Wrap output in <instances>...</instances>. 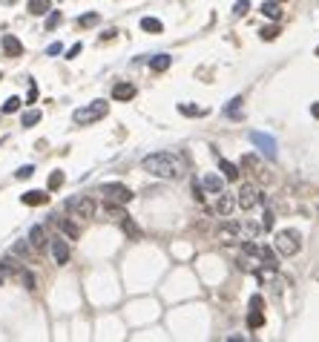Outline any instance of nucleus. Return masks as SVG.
<instances>
[{
  "label": "nucleus",
  "mask_w": 319,
  "mask_h": 342,
  "mask_svg": "<svg viewBox=\"0 0 319 342\" xmlns=\"http://www.w3.org/2000/svg\"><path fill=\"white\" fill-rule=\"evenodd\" d=\"M49 250H52L55 265H66V262H69V239H66L64 233L55 236V239H49Z\"/></svg>",
  "instance_id": "1a4fd4ad"
},
{
  "label": "nucleus",
  "mask_w": 319,
  "mask_h": 342,
  "mask_svg": "<svg viewBox=\"0 0 319 342\" xmlns=\"http://www.w3.org/2000/svg\"><path fill=\"white\" fill-rule=\"evenodd\" d=\"M193 196H196V202H204V187H202V182H196V178H193Z\"/></svg>",
  "instance_id": "e433bc0d"
},
{
  "label": "nucleus",
  "mask_w": 319,
  "mask_h": 342,
  "mask_svg": "<svg viewBox=\"0 0 319 342\" xmlns=\"http://www.w3.org/2000/svg\"><path fill=\"white\" fill-rule=\"evenodd\" d=\"M0 49H3L6 58H17V55H23V44L17 41L15 35H3V37H0Z\"/></svg>",
  "instance_id": "f8f14e48"
},
{
  "label": "nucleus",
  "mask_w": 319,
  "mask_h": 342,
  "mask_svg": "<svg viewBox=\"0 0 319 342\" xmlns=\"http://www.w3.org/2000/svg\"><path fill=\"white\" fill-rule=\"evenodd\" d=\"M141 29L144 32H164V23L155 21V17H144V21H141Z\"/></svg>",
  "instance_id": "cd10ccee"
},
{
  "label": "nucleus",
  "mask_w": 319,
  "mask_h": 342,
  "mask_svg": "<svg viewBox=\"0 0 319 342\" xmlns=\"http://www.w3.org/2000/svg\"><path fill=\"white\" fill-rule=\"evenodd\" d=\"M21 285L26 288V291H35V288H37L35 273H32V270H21Z\"/></svg>",
  "instance_id": "a878e982"
},
{
  "label": "nucleus",
  "mask_w": 319,
  "mask_h": 342,
  "mask_svg": "<svg viewBox=\"0 0 319 342\" xmlns=\"http://www.w3.org/2000/svg\"><path fill=\"white\" fill-rule=\"evenodd\" d=\"M112 98L115 101H132L135 98V87H132L130 81H118L115 87H112Z\"/></svg>",
  "instance_id": "4468645a"
},
{
  "label": "nucleus",
  "mask_w": 319,
  "mask_h": 342,
  "mask_svg": "<svg viewBox=\"0 0 319 342\" xmlns=\"http://www.w3.org/2000/svg\"><path fill=\"white\" fill-rule=\"evenodd\" d=\"M239 109H242V98H233V101L225 107V115H230V118H242Z\"/></svg>",
  "instance_id": "c85d7f7f"
},
{
  "label": "nucleus",
  "mask_w": 319,
  "mask_h": 342,
  "mask_svg": "<svg viewBox=\"0 0 319 342\" xmlns=\"http://www.w3.org/2000/svg\"><path fill=\"white\" fill-rule=\"evenodd\" d=\"M202 187L207 190V193H213V196H218V193L225 190V178H218L216 173H207V175L202 178Z\"/></svg>",
  "instance_id": "f3484780"
},
{
  "label": "nucleus",
  "mask_w": 319,
  "mask_h": 342,
  "mask_svg": "<svg viewBox=\"0 0 319 342\" xmlns=\"http://www.w3.org/2000/svg\"><path fill=\"white\" fill-rule=\"evenodd\" d=\"M259 35H262V41H276L279 37V26H265Z\"/></svg>",
  "instance_id": "473e14b6"
},
{
  "label": "nucleus",
  "mask_w": 319,
  "mask_h": 342,
  "mask_svg": "<svg viewBox=\"0 0 319 342\" xmlns=\"http://www.w3.org/2000/svg\"><path fill=\"white\" fill-rule=\"evenodd\" d=\"M107 112H109V104L107 101H92V104H87V107H78L72 112V121L78 127H89V124H95V121H101V118H107Z\"/></svg>",
  "instance_id": "7ed1b4c3"
},
{
  "label": "nucleus",
  "mask_w": 319,
  "mask_h": 342,
  "mask_svg": "<svg viewBox=\"0 0 319 342\" xmlns=\"http://www.w3.org/2000/svg\"><path fill=\"white\" fill-rule=\"evenodd\" d=\"M21 98H17V95H12V98H9L6 104H3V112H6V115H12V112H17V109H21Z\"/></svg>",
  "instance_id": "7c9ffc66"
},
{
  "label": "nucleus",
  "mask_w": 319,
  "mask_h": 342,
  "mask_svg": "<svg viewBox=\"0 0 319 342\" xmlns=\"http://www.w3.org/2000/svg\"><path fill=\"white\" fill-rule=\"evenodd\" d=\"M262 15L270 17V21H279V17H282V6H279V0H268V3H262Z\"/></svg>",
  "instance_id": "aec40b11"
},
{
  "label": "nucleus",
  "mask_w": 319,
  "mask_h": 342,
  "mask_svg": "<svg viewBox=\"0 0 319 342\" xmlns=\"http://www.w3.org/2000/svg\"><path fill=\"white\" fill-rule=\"evenodd\" d=\"M273 250L279 256H296L299 250H302V233L299 230H293V227H285V230H279V233L273 236Z\"/></svg>",
  "instance_id": "f03ea898"
},
{
  "label": "nucleus",
  "mask_w": 319,
  "mask_h": 342,
  "mask_svg": "<svg viewBox=\"0 0 319 342\" xmlns=\"http://www.w3.org/2000/svg\"><path fill=\"white\" fill-rule=\"evenodd\" d=\"M262 202H265V196L259 193L256 184H242V190L236 193V207H242V210H253Z\"/></svg>",
  "instance_id": "20e7f679"
},
{
  "label": "nucleus",
  "mask_w": 319,
  "mask_h": 342,
  "mask_svg": "<svg viewBox=\"0 0 319 342\" xmlns=\"http://www.w3.org/2000/svg\"><path fill=\"white\" fill-rule=\"evenodd\" d=\"M61 49H64V46H61V44H52L49 49H46V55H61Z\"/></svg>",
  "instance_id": "79ce46f5"
},
{
  "label": "nucleus",
  "mask_w": 319,
  "mask_h": 342,
  "mask_svg": "<svg viewBox=\"0 0 319 342\" xmlns=\"http://www.w3.org/2000/svg\"><path fill=\"white\" fill-rule=\"evenodd\" d=\"M250 141H253V147L265 158L276 161V138L273 135H268V132H250Z\"/></svg>",
  "instance_id": "6e6552de"
},
{
  "label": "nucleus",
  "mask_w": 319,
  "mask_h": 342,
  "mask_svg": "<svg viewBox=\"0 0 319 342\" xmlns=\"http://www.w3.org/2000/svg\"><path fill=\"white\" fill-rule=\"evenodd\" d=\"M218 242L222 245H242L245 242V227L239 222H225L218 227Z\"/></svg>",
  "instance_id": "0eeeda50"
},
{
  "label": "nucleus",
  "mask_w": 319,
  "mask_h": 342,
  "mask_svg": "<svg viewBox=\"0 0 319 342\" xmlns=\"http://www.w3.org/2000/svg\"><path fill=\"white\" fill-rule=\"evenodd\" d=\"M118 225H121V230L127 236H130V239H141V227L135 225V222H132V216H124L121 222H118Z\"/></svg>",
  "instance_id": "6ab92c4d"
},
{
  "label": "nucleus",
  "mask_w": 319,
  "mask_h": 342,
  "mask_svg": "<svg viewBox=\"0 0 319 342\" xmlns=\"http://www.w3.org/2000/svg\"><path fill=\"white\" fill-rule=\"evenodd\" d=\"M233 210H236V196L227 193V190H222V193H218V202H216V213L218 216H230Z\"/></svg>",
  "instance_id": "ddd939ff"
},
{
  "label": "nucleus",
  "mask_w": 319,
  "mask_h": 342,
  "mask_svg": "<svg viewBox=\"0 0 319 342\" xmlns=\"http://www.w3.org/2000/svg\"><path fill=\"white\" fill-rule=\"evenodd\" d=\"M78 23H81V26H95V23H98V15H95V12H89V15H81Z\"/></svg>",
  "instance_id": "c9c22d12"
},
{
  "label": "nucleus",
  "mask_w": 319,
  "mask_h": 342,
  "mask_svg": "<svg viewBox=\"0 0 319 342\" xmlns=\"http://www.w3.org/2000/svg\"><path fill=\"white\" fill-rule=\"evenodd\" d=\"M41 118H44V115H41V109H29V112H23L21 124H23V127H35Z\"/></svg>",
  "instance_id": "393cba45"
},
{
  "label": "nucleus",
  "mask_w": 319,
  "mask_h": 342,
  "mask_svg": "<svg viewBox=\"0 0 319 342\" xmlns=\"http://www.w3.org/2000/svg\"><path fill=\"white\" fill-rule=\"evenodd\" d=\"M265 325V313L262 311H250L247 313V328H250V331H256V328H262Z\"/></svg>",
  "instance_id": "b1692460"
},
{
  "label": "nucleus",
  "mask_w": 319,
  "mask_h": 342,
  "mask_svg": "<svg viewBox=\"0 0 319 342\" xmlns=\"http://www.w3.org/2000/svg\"><path fill=\"white\" fill-rule=\"evenodd\" d=\"M311 115L319 121V101H316V104H311Z\"/></svg>",
  "instance_id": "c03bdc74"
},
{
  "label": "nucleus",
  "mask_w": 319,
  "mask_h": 342,
  "mask_svg": "<svg viewBox=\"0 0 319 342\" xmlns=\"http://www.w3.org/2000/svg\"><path fill=\"white\" fill-rule=\"evenodd\" d=\"M144 173L155 175V178H182L184 175V161L173 153H150L144 161H141Z\"/></svg>",
  "instance_id": "f257e3e1"
},
{
  "label": "nucleus",
  "mask_w": 319,
  "mask_h": 342,
  "mask_svg": "<svg viewBox=\"0 0 319 342\" xmlns=\"http://www.w3.org/2000/svg\"><path fill=\"white\" fill-rule=\"evenodd\" d=\"M242 170H247V173H256L259 175L262 173V164H259V158H256V155H242Z\"/></svg>",
  "instance_id": "5701e85b"
},
{
  "label": "nucleus",
  "mask_w": 319,
  "mask_h": 342,
  "mask_svg": "<svg viewBox=\"0 0 319 342\" xmlns=\"http://www.w3.org/2000/svg\"><path fill=\"white\" fill-rule=\"evenodd\" d=\"M21 270H23V265L17 262L15 256H3V259H0V276H3V279L12 276V273H17V276H21Z\"/></svg>",
  "instance_id": "dca6fc26"
},
{
  "label": "nucleus",
  "mask_w": 319,
  "mask_h": 342,
  "mask_svg": "<svg viewBox=\"0 0 319 342\" xmlns=\"http://www.w3.org/2000/svg\"><path fill=\"white\" fill-rule=\"evenodd\" d=\"M26 9H29V15H46L52 9V0H29Z\"/></svg>",
  "instance_id": "412c9836"
},
{
  "label": "nucleus",
  "mask_w": 319,
  "mask_h": 342,
  "mask_svg": "<svg viewBox=\"0 0 319 342\" xmlns=\"http://www.w3.org/2000/svg\"><path fill=\"white\" fill-rule=\"evenodd\" d=\"M58 23H61V15H58V12H52V15H49V21H46V29H55Z\"/></svg>",
  "instance_id": "ea45409f"
},
{
  "label": "nucleus",
  "mask_w": 319,
  "mask_h": 342,
  "mask_svg": "<svg viewBox=\"0 0 319 342\" xmlns=\"http://www.w3.org/2000/svg\"><path fill=\"white\" fill-rule=\"evenodd\" d=\"M15 256H32V245H29V239H21L15 245Z\"/></svg>",
  "instance_id": "2f4dec72"
},
{
  "label": "nucleus",
  "mask_w": 319,
  "mask_h": 342,
  "mask_svg": "<svg viewBox=\"0 0 319 342\" xmlns=\"http://www.w3.org/2000/svg\"><path fill=\"white\" fill-rule=\"evenodd\" d=\"M178 112H182V115H190V118L204 115V109L202 107H193V104H178Z\"/></svg>",
  "instance_id": "c756f323"
},
{
  "label": "nucleus",
  "mask_w": 319,
  "mask_h": 342,
  "mask_svg": "<svg viewBox=\"0 0 319 342\" xmlns=\"http://www.w3.org/2000/svg\"><path fill=\"white\" fill-rule=\"evenodd\" d=\"M316 55H319V49H316Z\"/></svg>",
  "instance_id": "49530a36"
},
{
  "label": "nucleus",
  "mask_w": 319,
  "mask_h": 342,
  "mask_svg": "<svg viewBox=\"0 0 319 342\" xmlns=\"http://www.w3.org/2000/svg\"><path fill=\"white\" fill-rule=\"evenodd\" d=\"M107 202H115V204H130L132 198H135V193H132L130 187H124V184H101V190H98Z\"/></svg>",
  "instance_id": "423d86ee"
},
{
  "label": "nucleus",
  "mask_w": 319,
  "mask_h": 342,
  "mask_svg": "<svg viewBox=\"0 0 319 342\" xmlns=\"http://www.w3.org/2000/svg\"><path fill=\"white\" fill-rule=\"evenodd\" d=\"M0 282H3V276H0Z\"/></svg>",
  "instance_id": "a18cd8bd"
},
{
  "label": "nucleus",
  "mask_w": 319,
  "mask_h": 342,
  "mask_svg": "<svg viewBox=\"0 0 319 342\" xmlns=\"http://www.w3.org/2000/svg\"><path fill=\"white\" fill-rule=\"evenodd\" d=\"M52 225L58 227V230H61V233H64L69 242H75V239L81 236V227L75 225V222H69V218H64V216H52Z\"/></svg>",
  "instance_id": "9b49d317"
},
{
  "label": "nucleus",
  "mask_w": 319,
  "mask_h": 342,
  "mask_svg": "<svg viewBox=\"0 0 319 342\" xmlns=\"http://www.w3.org/2000/svg\"><path fill=\"white\" fill-rule=\"evenodd\" d=\"M26 239H29L32 250H37V253L49 248V236H46V227H44V225H32V227H29V236H26Z\"/></svg>",
  "instance_id": "9d476101"
},
{
  "label": "nucleus",
  "mask_w": 319,
  "mask_h": 342,
  "mask_svg": "<svg viewBox=\"0 0 319 342\" xmlns=\"http://www.w3.org/2000/svg\"><path fill=\"white\" fill-rule=\"evenodd\" d=\"M35 98H37V87H35V84H32V87H29V98H26V104H32V101H35Z\"/></svg>",
  "instance_id": "37998d69"
},
{
  "label": "nucleus",
  "mask_w": 319,
  "mask_h": 342,
  "mask_svg": "<svg viewBox=\"0 0 319 342\" xmlns=\"http://www.w3.org/2000/svg\"><path fill=\"white\" fill-rule=\"evenodd\" d=\"M64 187V173H61V170H55V173L49 175V184H46V190H49V193H55V190H61Z\"/></svg>",
  "instance_id": "bb28decb"
},
{
  "label": "nucleus",
  "mask_w": 319,
  "mask_h": 342,
  "mask_svg": "<svg viewBox=\"0 0 319 342\" xmlns=\"http://www.w3.org/2000/svg\"><path fill=\"white\" fill-rule=\"evenodd\" d=\"M23 204H29V207H41V204L49 202V190H29V193H23L21 196Z\"/></svg>",
  "instance_id": "2eb2a0df"
},
{
  "label": "nucleus",
  "mask_w": 319,
  "mask_h": 342,
  "mask_svg": "<svg viewBox=\"0 0 319 342\" xmlns=\"http://www.w3.org/2000/svg\"><path fill=\"white\" fill-rule=\"evenodd\" d=\"M32 173H35V167H32V164H26V167H21V170H17L15 175H17V178H29Z\"/></svg>",
  "instance_id": "58836bf2"
},
{
  "label": "nucleus",
  "mask_w": 319,
  "mask_h": 342,
  "mask_svg": "<svg viewBox=\"0 0 319 342\" xmlns=\"http://www.w3.org/2000/svg\"><path fill=\"white\" fill-rule=\"evenodd\" d=\"M216 158H218V155H216ZM218 170H222V175H225L227 182H236V178L242 175V170L236 167L233 161H227V158H218Z\"/></svg>",
  "instance_id": "a211bd4d"
},
{
  "label": "nucleus",
  "mask_w": 319,
  "mask_h": 342,
  "mask_svg": "<svg viewBox=\"0 0 319 342\" xmlns=\"http://www.w3.org/2000/svg\"><path fill=\"white\" fill-rule=\"evenodd\" d=\"M259 225H262V230H265V233H268V230H273V213L265 210V213H262V222H259Z\"/></svg>",
  "instance_id": "72a5a7b5"
},
{
  "label": "nucleus",
  "mask_w": 319,
  "mask_h": 342,
  "mask_svg": "<svg viewBox=\"0 0 319 342\" xmlns=\"http://www.w3.org/2000/svg\"><path fill=\"white\" fill-rule=\"evenodd\" d=\"M170 64H173V58H170V55H155V58H150L152 72H164V69H170Z\"/></svg>",
  "instance_id": "4be33fe9"
},
{
  "label": "nucleus",
  "mask_w": 319,
  "mask_h": 342,
  "mask_svg": "<svg viewBox=\"0 0 319 342\" xmlns=\"http://www.w3.org/2000/svg\"><path fill=\"white\" fill-rule=\"evenodd\" d=\"M247 9H250V0H239V3L233 6V15L242 17V15H247Z\"/></svg>",
  "instance_id": "f704fd0d"
},
{
  "label": "nucleus",
  "mask_w": 319,
  "mask_h": 342,
  "mask_svg": "<svg viewBox=\"0 0 319 342\" xmlns=\"http://www.w3.org/2000/svg\"><path fill=\"white\" fill-rule=\"evenodd\" d=\"M262 308H265V299H262L259 293H256V296H250V311H262Z\"/></svg>",
  "instance_id": "4c0bfd02"
},
{
  "label": "nucleus",
  "mask_w": 319,
  "mask_h": 342,
  "mask_svg": "<svg viewBox=\"0 0 319 342\" xmlns=\"http://www.w3.org/2000/svg\"><path fill=\"white\" fill-rule=\"evenodd\" d=\"M81 49H84V46H81V44H75L72 49L66 52V58H75V55H81Z\"/></svg>",
  "instance_id": "a19ab883"
},
{
  "label": "nucleus",
  "mask_w": 319,
  "mask_h": 342,
  "mask_svg": "<svg viewBox=\"0 0 319 342\" xmlns=\"http://www.w3.org/2000/svg\"><path fill=\"white\" fill-rule=\"evenodd\" d=\"M66 210H69V216H75V218H92L95 216V202H92V196H72L66 202Z\"/></svg>",
  "instance_id": "39448f33"
}]
</instances>
